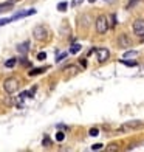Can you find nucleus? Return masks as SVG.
Returning a JSON list of instances; mask_svg holds the SVG:
<instances>
[{"mask_svg":"<svg viewBox=\"0 0 144 152\" xmlns=\"http://www.w3.org/2000/svg\"><path fill=\"white\" fill-rule=\"evenodd\" d=\"M88 2H90V3H95V2H96V0H88Z\"/></svg>","mask_w":144,"mask_h":152,"instance_id":"obj_27","label":"nucleus"},{"mask_svg":"<svg viewBox=\"0 0 144 152\" xmlns=\"http://www.w3.org/2000/svg\"><path fill=\"white\" fill-rule=\"evenodd\" d=\"M141 121H130V123H126L124 126H121L119 130H129V129H135V127H140L141 126Z\"/></svg>","mask_w":144,"mask_h":152,"instance_id":"obj_8","label":"nucleus"},{"mask_svg":"<svg viewBox=\"0 0 144 152\" xmlns=\"http://www.w3.org/2000/svg\"><path fill=\"white\" fill-rule=\"evenodd\" d=\"M81 50H82V47H81L79 44H73L71 48H70V53H71V54H76V53H79Z\"/></svg>","mask_w":144,"mask_h":152,"instance_id":"obj_13","label":"nucleus"},{"mask_svg":"<svg viewBox=\"0 0 144 152\" xmlns=\"http://www.w3.org/2000/svg\"><path fill=\"white\" fill-rule=\"evenodd\" d=\"M33 36L36 40H47L48 39V30L45 28L44 25H37V26H34V30H33Z\"/></svg>","mask_w":144,"mask_h":152,"instance_id":"obj_3","label":"nucleus"},{"mask_svg":"<svg viewBox=\"0 0 144 152\" xmlns=\"http://www.w3.org/2000/svg\"><path fill=\"white\" fill-rule=\"evenodd\" d=\"M16 64H17V59H16V58H11V59H8V61L5 62V67H8V68H12V67H14Z\"/></svg>","mask_w":144,"mask_h":152,"instance_id":"obj_14","label":"nucleus"},{"mask_svg":"<svg viewBox=\"0 0 144 152\" xmlns=\"http://www.w3.org/2000/svg\"><path fill=\"white\" fill-rule=\"evenodd\" d=\"M136 56H138V51H135V50H132V51H126V53H124V59L136 58Z\"/></svg>","mask_w":144,"mask_h":152,"instance_id":"obj_15","label":"nucleus"},{"mask_svg":"<svg viewBox=\"0 0 144 152\" xmlns=\"http://www.w3.org/2000/svg\"><path fill=\"white\" fill-rule=\"evenodd\" d=\"M90 135H92V137L99 135V130H98V129H90Z\"/></svg>","mask_w":144,"mask_h":152,"instance_id":"obj_25","label":"nucleus"},{"mask_svg":"<svg viewBox=\"0 0 144 152\" xmlns=\"http://www.w3.org/2000/svg\"><path fill=\"white\" fill-rule=\"evenodd\" d=\"M95 28H96V33L98 34L107 33V30H108V19L105 16H99L98 19H96V22H95Z\"/></svg>","mask_w":144,"mask_h":152,"instance_id":"obj_1","label":"nucleus"},{"mask_svg":"<svg viewBox=\"0 0 144 152\" xmlns=\"http://www.w3.org/2000/svg\"><path fill=\"white\" fill-rule=\"evenodd\" d=\"M102 146H104V144L98 143V144H93V146H92V149H93V151H99V149H102Z\"/></svg>","mask_w":144,"mask_h":152,"instance_id":"obj_24","label":"nucleus"},{"mask_svg":"<svg viewBox=\"0 0 144 152\" xmlns=\"http://www.w3.org/2000/svg\"><path fill=\"white\" fill-rule=\"evenodd\" d=\"M96 58H98L99 64H104L105 61H108L110 58V51L107 48H96Z\"/></svg>","mask_w":144,"mask_h":152,"instance_id":"obj_4","label":"nucleus"},{"mask_svg":"<svg viewBox=\"0 0 144 152\" xmlns=\"http://www.w3.org/2000/svg\"><path fill=\"white\" fill-rule=\"evenodd\" d=\"M133 33L140 37L144 36V19H136L133 22Z\"/></svg>","mask_w":144,"mask_h":152,"instance_id":"obj_5","label":"nucleus"},{"mask_svg":"<svg viewBox=\"0 0 144 152\" xmlns=\"http://www.w3.org/2000/svg\"><path fill=\"white\" fill-rule=\"evenodd\" d=\"M9 22H12L11 17H5V19H0V26H3V25H8Z\"/></svg>","mask_w":144,"mask_h":152,"instance_id":"obj_18","label":"nucleus"},{"mask_svg":"<svg viewBox=\"0 0 144 152\" xmlns=\"http://www.w3.org/2000/svg\"><path fill=\"white\" fill-rule=\"evenodd\" d=\"M50 143H51V141H50V138H45V140H44V146L48 148V146H50Z\"/></svg>","mask_w":144,"mask_h":152,"instance_id":"obj_26","label":"nucleus"},{"mask_svg":"<svg viewBox=\"0 0 144 152\" xmlns=\"http://www.w3.org/2000/svg\"><path fill=\"white\" fill-rule=\"evenodd\" d=\"M67 54H68V53H60L59 56H56V62H62V61L67 58Z\"/></svg>","mask_w":144,"mask_h":152,"instance_id":"obj_19","label":"nucleus"},{"mask_svg":"<svg viewBox=\"0 0 144 152\" xmlns=\"http://www.w3.org/2000/svg\"><path fill=\"white\" fill-rule=\"evenodd\" d=\"M3 88H5V92L8 93V95L16 93L17 88H19V79H16V78H8V79H5Z\"/></svg>","mask_w":144,"mask_h":152,"instance_id":"obj_2","label":"nucleus"},{"mask_svg":"<svg viewBox=\"0 0 144 152\" xmlns=\"http://www.w3.org/2000/svg\"><path fill=\"white\" fill-rule=\"evenodd\" d=\"M31 14H36V10H26V11H20V12H16V14L11 17V20H17V19H22V17L31 16Z\"/></svg>","mask_w":144,"mask_h":152,"instance_id":"obj_7","label":"nucleus"},{"mask_svg":"<svg viewBox=\"0 0 144 152\" xmlns=\"http://www.w3.org/2000/svg\"><path fill=\"white\" fill-rule=\"evenodd\" d=\"M118 45H119V48H130L132 47V40H130V37L127 34H119Z\"/></svg>","mask_w":144,"mask_h":152,"instance_id":"obj_6","label":"nucleus"},{"mask_svg":"<svg viewBox=\"0 0 144 152\" xmlns=\"http://www.w3.org/2000/svg\"><path fill=\"white\" fill-rule=\"evenodd\" d=\"M67 8H68V3H67V2H60V3L57 5V11H60V12L67 11Z\"/></svg>","mask_w":144,"mask_h":152,"instance_id":"obj_16","label":"nucleus"},{"mask_svg":"<svg viewBox=\"0 0 144 152\" xmlns=\"http://www.w3.org/2000/svg\"><path fill=\"white\" fill-rule=\"evenodd\" d=\"M45 58H47V53L45 51H40L37 54V61H45Z\"/></svg>","mask_w":144,"mask_h":152,"instance_id":"obj_21","label":"nucleus"},{"mask_svg":"<svg viewBox=\"0 0 144 152\" xmlns=\"http://www.w3.org/2000/svg\"><path fill=\"white\" fill-rule=\"evenodd\" d=\"M64 138H65V134L64 132H57L56 134V140L57 141H64Z\"/></svg>","mask_w":144,"mask_h":152,"instance_id":"obj_20","label":"nucleus"},{"mask_svg":"<svg viewBox=\"0 0 144 152\" xmlns=\"http://www.w3.org/2000/svg\"><path fill=\"white\" fill-rule=\"evenodd\" d=\"M121 64L129 65V67H135V65H136V62H135V61H126V59H121Z\"/></svg>","mask_w":144,"mask_h":152,"instance_id":"obj_17","label":"nucleus"},{"mask_svg":"<svg viewBox=\"0 0 144 152\" xmlns=\"http://www.w3.org/2000/svg\"><path fill=\"white\" fill-rule=\"evenodd\" d=\"M64 72L67 73V76H74V75H78L79 68H78L76 65H68V67L64 68Z\"/></svg>","mask_w":144,"mask_h":152,"instance_id":"obj_9","label":"nucleus"},{"mask_svg":"<svg viewBox=\"0 0 144 152\" xmlns=\"http://www.w3.org/2000/svg\"><path fill=\"white\" fill-rule=\"evenodd\" d=\"M14 2H16V0H9V2H6V3H3V5H0V12H2V11H8V10H11V8H12V5H14Z\"/></svg>","mask_w":144,"mask_h":152,"instance_id":"obj_11","label":"nucleus"},{"mask_svg":"<svg viewBox=\"0 0 144 152\" xmlns=\"http://www.w3.org/2000/svg\"><path fill=\"white\" fill-rule=\"evenodd\" d=\"M119 148L118 146H116V144H110V146H107V151L108 152H115V151H118Z\"/></svg>","mask_w":144,"mask_h":152,"instance_id":"obj_22","label":"nucleus"},{"mask_svg":"<svg viewBox=\"0 0 144 152\" xmlns=\"http://www.w3.org/2000/svg\"><path fill=\"white\" fill-rule=\"evenodd\" d=\"M82 2H84V0H73V2H71V6H73V8H76V6H79Z\"/></svg>","mask_w":144,"mask_h":152,"instance_id":"obj_23","label":"nucleus"},{"mask_svg":"<svg viewBox=\"0 0 144 152\" xmlns=\"http://www.w3.org/2000/svg\"><path fill=\"white\" fill-rule=\"evenodd\" d=\"M47 70V67H42V68H33V70L30 72V76H36V75H40V73H44Z\"/></svg>","mask_w":144,"mask_h":152,"instance_id":"obj_12","label":"nucleus"},{"mask_svg":"<svg viewBox=\"0 0 144 152\" xmlns=\"http://www.w3.org/2000/svg\"><path fill=\"white\" fill-rule=\"evenodd\" d=\"M28 50H30V42H28V40H26V42H23V44H20V45L17 47V51L22 53V54L28 53Z\"/></svg>","mask_w":144,"mask_h":152,"instance_id":"obj_10","label":"nucleus"}]
</instances>
